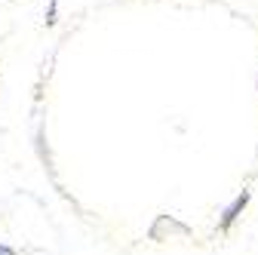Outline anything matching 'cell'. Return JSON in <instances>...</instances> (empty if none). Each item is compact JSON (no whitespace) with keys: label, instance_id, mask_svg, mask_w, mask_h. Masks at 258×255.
<instances>
[{"label":"cell","instance_id":"obj_2","mask_svg":"<svg viewBox=\"0 0 258 255\" xmlns=\"http://www.w3.org/2000/svg\"><path fill=\"white\" fill-rule=\"evenodd\" d=\"M0 255H13V249H7V246H0Z\"/></svg>","mask_w":258,"mask_h":255},{"label":"cell","instance_id":"obj_1","mask_svg":"<svg viewBox=\"0 0 258 255\" xmlns=\"http://www.w3.org/2000/svg\"><path fill=\"white\" fill-rule=\"evenodd\" d=\"M243 203H246V194H243V197H237V203H234L228 212H224V225H231V221H234V215L240 212V206H243Z\"/></svg>","mask_w":258,"mask_h":255}]
</instances>
